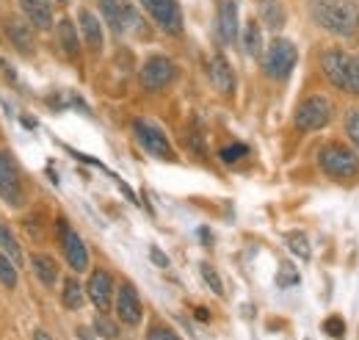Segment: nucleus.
<instances>
[{
  "instance_id": "1",
  "label": "nucleus",
  "mask_w": 359,
  "mask_h": 340,
  "mask_svg": "<svg viewBox=\"0 0 359 340\" xmlns=\"http://www.w3.org/2000/svg\"><path fill=\"white\" fill-rule=\"evenodd\" d=\"M315 25L334 37H354L359 31V6L354 0H313L310 3Z\"/></svg>"
},
{
  "instance_id": "2",
  "label": "nucleus",
  "mask_w": 359,
  "mask_h": 340,
  "mask_svg": "<svg viewBox=\"0 0 359 340\" xmlns=\"http://www.w3.org/2000/svg\"><path fill=\"white\" fill-rule=\"evenodd\" d=\"M320 70L334 89L346 94H359V55L332 47L320 55Z\"/></svg>"
},
{
  "instance_id": "3",
  "label": "nucleus",
  "mask_w": 359,
  "mask_h": 340,
  "mask_svg": "<svg viewBox=\"0 0 359 340\" xmlns=\"http://www.w3.org/2000/svg\"><path fill=\"white\" fill-rule=\"evenodd\" d=\"M318 166L332 180H354L359 177V155L340 141H329L318 150Z\"/></svg>"
},
{
  "instance_id": "4",
  "label": "nucleus",
  "mask_w": 359,
  "mask_h": 340,
  "mask_svg": "<svg viewBox=\"0 0 359 340\" xmlns=\"http://www.w3.org/2000/svg\"><path fill=\"white\" fill-rule=\"evenodd\" d=\"M296 61H299L296 44L290 39H273L266 50V55H263V70L273 81H285V78H290Z\"/></svg>"
},
{
  "instance_id": "5",
  "label": "nucleus",
  "mask_w": 359,
  "mask_h": 340,
  "mask_svg": "<svg viewBox=\"0 0 359 340\" xmlns=\"http://www.w3.org/2000/svg\"><path fill=\"white\" fill-rule=\"evenodd\" d=\"M332 111H334V105H332V100L329 97H323V94H313V97H307L302 105H299V111H296V128L304 130V133H313V130H320L326 128L329 122H332Z\"/></svg>"
},
{
  "instance_id": "6",
  "label": "nucleus",
  "mask_w": 359,
  "mask_h": 340,
  "mask_svg": "<svg viewBox=\"0 0 359 340\" xmlns=\"http://www.w3.org/2000/svg\"><path fill=\"white\" fill-rule=\"evenodd\" d=\"M133 133H135V141L141 144L144 152H149L152 158H161V161H175L172 141L166 138V133L158 128L155 122H149V119H135Z\"/></svg>"
},
{
  "instance_id": "7",
  "label": "nucleus",
  "mask_w": 359,
  "mask_h": 340,
  "mask_svg": "<svg viewBox=\"0 0 359 340\" xmlns=\"http://www.w3.org/2000/svg\"><path fill=\"white\" fill-rule=\"evenodd\" d=\"M177 78V67L166 55H149L138 72V81L147 91H161Z\"/></svg>"
},
{
  "instance_id": "8",
  "label": "nucleus",
  "mask_w": 359,
  "mask_h": 340,
  "mask_svg": "<svg viewBox=\"0 0 359 340\" xmlns=\"http://www.w3.org/2000/svg\"><path fill=\"white\" fill-rule=\"evenodd\" d=\"M138 3L147 8V14L155 20V25L163 34H172V37L182 34V8L177 0H138Z\"/></svg>"
},
{
  "instance_id": "9",
  "label": "nucleus",
  "mask_w": 359,
  "mask_h": 340,
  "mask_svg": "<svg viewBox=\"0 0 359 340\" xmlns=\"http://www.w3.org/2000/svg\"><path fill=\"white\" fill-rule=\"evenodd\" d=\"M58 238H61V249H64L69 268L75 274H83L89 268V249H86L83 238L67 224V218H58Z\"/></svg>"
},
{
  "instance_id": "10",
  "label": "nucleus",
  "mask_w": 359,
  "mask_h": 340,
  "mask_svg": "<svg viewBox=\"0 0 359 340\" xmlns=\"http://www.w3.org/2000/svg\"><path fill=\"white\" fill-rule=\"evenodd\" d=\"M100 8H102L105 22L116 34H128V31H138L141 28V20H138L130 0H100Z\"/></svg>"
},
{
  "instance_id": "11",
  "label": "nucleus",
  "mask_w": 359,
  "mask_h": 340,
  "mask_svg": "<svg viewBox=\"0 0 359 340\" xmlns=\"http://www.w3.org/2000/svg\"><path fill=\"white\" fill-rule=\"evenodd\" d=\"M0 200L11 208H20L22 200H25V191H22V180H20V171L14 166V161L0 150Z\"/></svg>"
},
{
  "instance_id": "12",
  "label": "nucleus",
  "mask_w": 359,
  "mask_h": 340,
  "mask_svg": "<svg viewBox=\"0 0 359 340\" xmlns=\"http://www.w3.org/2000/svg\"><path fill=\"white\" fill-rule=\"evenodd\" d=\"M114 277L105 271V268H97L91 271L89 282H86V296L94 301V307L100 313H108L111 310V301H114Z\"/></svg>"
},
{
  "instance_id": "13",
  "label": "nucleus",
  "mask_w": 359,
  "mask_h": 340,
  "mask_svg": "<svg viewBox=\"0 0 359 340\" xmlns=\"http://www.w3.org/2000/svg\"><path fill=\"white\" fill-rule=\"evenodd\" d=\"M116 315H119V321L122 324H128V327H138L141 324V315H144V310H141V299L135 294V288L130 282H122L119 285V294H116Z\"/></svg>"
},
{
  "instance_id": "14",
  "label": "nucleus",
  "mask_w": 359,
  "mask_h": 340,
  "mask_svg": "<svg viewBox=\"0 0 359 340\" xmlns=\"http://www.w3.org/2000/svg\"><path fill=\"white\" fill-rule=\"evenodd\" d=\"M208 75H210L213 89H219L222 94H232V91H235V72H232L229 61H226L222 53H216V55L210 58V64H208Z\"/></svg>"
},
{
  "instance_id": "15",
  "label": "nucleus",
  "mask_w": 359,
  "mask_h": 340,
  "mask_svg": "<svg viewBox=\"0 0 359 340\" xmlns=\"http://www.w3.org/2000/svg\"><path fill=\"white\" fill-rule=\"evenodd\" d=\"M219 34L226 44L238 42V3L235 0L219 3Z\"/></svg>"
},
{
  "instance_id": "16",
  "label": "nucleus",
  "mask_w": 359,
  "mask_h": 340,
  "mask_svg": "<svg viewBox=\"0 0 359 340\" xmlns=\"http://www.w3.org/2000/svg\"><path fill=\"white\" fill-rule=\"evenodd\" d=\"M22 14L28 17V22L39 31H47L53 25V6L50 0H20Z\"/></svg>"
},
{
  "instance_id": "17",
  "label": "nucleus",
  "mask_w": 359,
  "mask_h": 340,
  "mask_svg": "<svg viewBox=\"0 0 359 340\" xmlns=\"http://www.w3.org/2000/svg\"><path fill=\"white\" fill-rule=\"evenodd\" d=\"M78 20H81V31H83L86 44H89L94 53H100V50H102V25H100L97 14L89 11V8H83V11L78 14Z\"/></svg>"
},
{
  "instance_id": "18",
  "label": "nucleus",
  "mask_w": 359,
  "mask_h": 340,
  "mask_svg": "<svg viewBox=\"0 0 359 340\" xmlns=\"http://www.w3.org/2000/svg\"><path fill=\"white\" fill-rule=\"evenodd\" d=\"M31 268L36 274V280L45 285V288H53L58 282V266L50 255H34L31 257Z\"/></svg>"
},
{
  "instance_id": "19",
  "label": "nucleus",
  "mask_w": 359,
  "mask_h": 340,
  "mask_svg": "<svg viewBox=\"0 0 359 340\" xmlns=\"http://www.w3.org/2000/svg\"><path fill=\"white\" fill-rule=\"evenodd\" d=\"M6 34L8 39L17 44L20 53H31L34 50V37H31V25L22 22V20H8L6 22Z\"/></svg>"
},
{
  "instance_id": "20",
  "label": "nucleus",
  "mask_w": 359,
  "mask_h": 340,
  "mask_svg": "<svg viewBox=\"0 0 359 340\" xmlns=\"http://www.w3.org/2000/svg\"><path fill=\"white\" fill-rule=\"evenodd\" d=\"M260 20L269 25L271 31H279V28H285V20H287V14H285V6H282V0H260Z\"/></svg>"
},
{
  "instance_id": "21",
  "label": "nucleus",
  "mask_w": 359,
  "mask_h": 340,
  "mask_svg": "<svg viewBox=\"0 0 359 340\" xmlns=\"http://www.w3.org/2000/svg\"><path fill=\"white\" fill-rule=\"evenodd\" d=\"M58 42H61V50L67 55H72V58L81 53V39H78V31H75L72 20H61L58 22Z\"/></svg>"
},
{
  "instance_id": "22",
  "label": "nucleus",
  "mask_w": 359,
  "mask_h": 340,
  "mask_svg": "<svg viewBox=\"0 0 359 340\" xmlns=\"http://www.w3.org/2000/svg\"><path fill=\"white\" fill-rule=\"evenodd\" d=\"M243 50H246L252 58H257V55L263 53V28H260L257 20H249L246 28H243Z\"/></svg>"
},
{
  "instance_id": "23",
  "label": "nucleus",
  "mask_w": 359,
  "mask_h": 340,
  "mask_svg": "<svg viewBox=\"0 0 359 340\" xmlns=\"http://www.w3.org/2000/svg\"><path fill=\"white\" fill-rule=\"evenodd\" d=\"M83 285L75 280V277H69V280H64V288H61V301H64V307L67 310H81L83 307Z\"/></svg>"
},
{
  "instance_id": "24",
  "label": "nucleus",
  "mask_w": 359,
  "mask_h": 340,
  "mask_svg": "<svg viewBox=\"0 0 359 340\" xmlns=\"http://www.w3.org/2000/svg\"><path fill=\"white\" fill-rule=\"evenodd\" d=\"M0 249H3V255H8L17 266H22V249H20V244H17V238L11 235V230L0 221Z\"/></svg>"
},
{
  "instance_id": "25",
  "label": "nucleus",
  "mask_w": 359,
  "mask_h": 340,
  "mask_svg": "<svg viewBox=\"0 0 359 340\" xmlns=\"http://www.w3.org/2000/svg\"><path fill=\"white\" fill-rule=\"evenodd\" d=\"M285 241H287V249H290L293 255L302 257V260H310L313 249H310V241H307V235H304V233L293 230V233H287V235H285Z\"/></svg>"
},
{
  "instance_id": "26",
  "label": "nucleus",
  "mask_w": 359,
  "mask_h": 340,
  "mask_svg": "<svg viewBox=\"0 0 359 340\" xmlns=\"http://www.w3.org/2000/svg\"><path fill=\"white\" fill-rule=\"evenodd\" d=\"M0 285L8 288V291L17 288V263L3 252H0Z\"/></svg>"
},
{
  "instance_id": "27",
  "label": "nucleus",
  "mask_w": 359,
  "mask_h": 340,
  "mask_svg": "<svg viewBox=\"0 0 359 340\" xmlns=\"http://www.w3.org/2000/svg\"><path fill=\"white\" fill-rule=\"evenodd\" d=\"M199 271H202V280L208 282V288H210L216 296H224V288H222V277L216 274V268H213L210 263H202V266H199Z\"/></svg>"
},
{
  "instance_id": "28",
  "label": "nucleus",
  "mask_w": 359,
  "mask_h": 340,
  "mask_svg": "<svg viewBox=\"0 0 359 340\" xmlns=\"http://www.w3.org/2000/svg\"><path fill=\"white\" fill-rule=\"evenodd\" d=\"M296 282H299V271H296V266L282 263V266H279V274H276V285H279V288H293Z\"/></svg>"
},
{
  "instance_id": "29",
  "label": "nucleus",
  "mask_w": 359,
  "mask_h": 340,
  "mask_svg": "<svg viewBox=\"0 0 359 340\" xmlns=\"http://www.w3.org/2000/svg\"><path fill=\"white\" fill-rule=\"evenodd\" d=\"M94 329H97V335H100V338H108V340H114L116 335H119L116 324H114L111 318H105V313L94 318Z\"/></svg>"
},
{
  "instance_id": "30",
  "label": "nucleus",
  "mask_w": 359,
  "mask_h": 340,
  "mask_svg": "<svg viewBox=\"0 0 359 340\" xmlns=\"http://www.w3.org/2000/svg\"><path fill=\"white\" fill-rule=\"evenodd\" d=\"M249 155V147L246 144H229V147H224L222 152H219V158L224 161V164H238L241 158H246Z\"/></svg>"
},
{
  "instance_id": "31",
  "label": "nucleus",
  "mask_w": 359,
  "mask_h": 340,
  "mask_svg": "<svg viewBox=\"0 0 359 340\" xmlns=\"http://www.w3.org/2000/svg\"><path fill=\"white\" fill-rule=\"evenodd\" d=\"M346 133H348L351 144L359 150V105L357 108H351V111H348V117H346Z\"/></svg>"
},
{
  "instance_id": "32",
  "label": "nucleus",
  "mask_w": 359,
  "mask_h": 340,
  "mask_svg": "<svg viewBox=\"0 0 359 340\" xmlns=\"http://www.w3.org/2000/svg\"><path fill=\"white\" fill-rule=\"evenodd\" d=\"M323 332L332 335V338H343V332H346V321H343L340 315H332V318L323 321Z\"/></svg>"
},
{
  "instance_id": "33",
  "label": "nucleus",
  "mask_w": 359,
  "mask_h": 340,
  "mask_svg": "<svg viewBox=\"0 0 359 340\" xmlns=\"http://www.w3.org/2000/svg\"><path fill=\"white\" fill-rule=\"evenodd\" d=\"M147 340H180L169 327H152L149 329V335H147Z\"/></svg>"
},
{
  "instance_id": "34",
  "label": "nucleus",
  "mask_w": 359,
  "mask_h": 340,
  "mask_svg": "<svg viewBox=\"0 0 359 340\" xmlns=\"http://www.w3.org/2000/svg\"><path fill=\"white\" fill-rule=\"evenodd\" d=\"M149 257H152V263H155L158 268H166V266H169V257L163 255L158 247H149Z\"/></svg>"
},
{
  "instance_id": "35",
  "label": "nucleus",
  "mask_w": 359,
  "mask_h": 340,
  "mask_svg": "<svg viewBox=\"0 0 359 340\" xmlns=\"http://www.w3.org/2000/svg\"><path fill=\"white\" fill-rule=\"evenodd\" d=\"M34 340H53V338L47 335L45 329H36V332H34Z\"/></svg>"
},
{
  "instance_id": "36",
  "label": "nucleus",
  "mask_w": 359,
  "mask_h": 340,
  "mask_svg": "<svg viewBox=\"0 0 359 340\" xmlns=\"http://www.w3.org/2000/svg\"><path fill=\"white\" fill-rule=\"evenodd\" d=\"M196 318H199V321H208V318H210V315H208V313H205V307H199V310H196Z\"/></svg>"
}]
</instances>
